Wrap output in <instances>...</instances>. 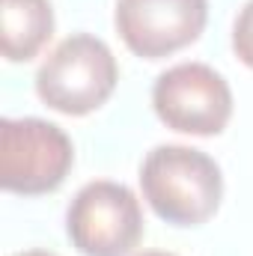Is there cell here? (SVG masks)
Listing matches in <instances>:
<instances>
[{
  "mask_svg": "<svg viewBox=\"0 0 253 256\" xmlns=\"http://www.w3.org/2000/svg\"><path fill=\"white\" fill-rule=\"evenodd\" d=\"M140 256H176V254H167V250H143Z\"/></svg>",
  "mask_w": 253,
  "mask_h": 256,
  "instance_id": "obj_10",
  "label": "cell"
},
{
  "mask_svg": "<svg viewBox=\"0 0 253 256\" xmlns=\"http://www.w3.org/2000/svg\"><path fill=\"white\" fill-rule=\"evenodd\" d=\"M54 36L51 0H0V39L9 63L33 60Z\"/></svg>",
  "mask_w": 253,
  "mask_h": 256,
  "instance_id": "obj_7",
  "label": "cell"
},
{
  "mask_svg": "<svg viewBox=\"0 0 253 256\" xmlns=\"http://www.w3.org/2000/svg\"><path fill=\"white\" fill-rule=\"evenodd\" d=\"M208 21V0H116L114 24L131 54L161 60L194 45Z\"/></svg>",
  "mask_w": 253,
  "mask_h": 256,
  "instance_id": "obj_6",
  "label": "cell"
},
{
  "mask_svg": "<svg viewBox=\"0 0 253 256\" xmlns=\"http://www.w3.org/2000/svg\"><path fill=\"white\" fill-rule=\"evenodd\" d=\"M152 108L173 131L212 137L232 116V90L220 72L206 63H179L158 74L152 86Z\"/></svg>",
  "mask_w": 253,
  "mask_h": 256,
  "instance_id": "obj_5",
  "label": "cell"
},
{
  "mask_svg": "<svg viewBox=\"0 0 253 256\" xmlns=\"http://www.w3.org/2000/svg\"><path fill=\"white\" fill-rule=\"evenodd\" d=\"M232 51L242 63L253 68V0H248L232 24Z\"/></svg>",
  "mask_w": 253,
  "mask_h": 256,
  "instance_id": "obj_8",
  "label": "cell"
},
{
  "mask_svg": "<svg viewBox=\"0 0 253 256\" xmlns=\"http://www.w3.org/2000/svg\"><path fill=\"white\" fill-rule=\"evenodd\" d=\"M12 256H57L51 250H24V254H12Z\"/></svg>",
  "mask_w": 253,
  "mask_h": 256,
  "instance_id": "obj_9",
  "label": "cell"
},
{
  "mask_svg": "<svg viewBox=\"0 0 253 256\" xmlns=\"http://www.w3.org/2000/svg\"><path fill=\"white\" fill-rule=\"evenodd\" d=\"M74 164L72 137L60 126L24 116L0 122V185L9 194L57 191Z\"/></svg>",
  "mask_w": 253,
  "mask_h": 256,
  "instance_id": "obj_3",
  "label": "cell"
},
{
  "mask_svg": "<svg viewBox=\"0 0 253 256\" xmlns=\"http://www.w3.org/2000/svg\"><path fill=\"white\" fill-rule=\"evenodd\" d=\"M120 66L108 42L74 33L63 39L36 72V96L57 114L86 116L116 90Z\"/></svg>",
  "mask_w": 253,
  "mask_h": 256,
  "instance_id": "obj_2",
  "label": "cell"
},
{
  "mask_svg": "<svg viewBox=\"0 0 253 256\" xmlns=\"http://www.w3.org/2000/svg\"><path fill=\"white\" fill-rule=\"evenodd\" d=\"M140 188L149 208L173 226L206 224L224 200V176L202 149L164 143L140 164Z\"/></svg>",
  "mask_w": 253,
  "mask_h": 256,
  "instance_id": "obj_1",
  "label": "cell"
},
{
  "mask_svg": "<svg viewBox=\"0 0 253 256\" xmlns=\"http://www.w3.org/2000/svg\"><path fill=\"white\" fill-rule=\"evenodd\" d=\"M66 232L84 256H128L143 238L140 200L122 182H90L66 208Z\"/></svg>",
  "mask_w": 253,
  "mask_h": 256,
  "instance_id": "obj_4",
  "label": "cell"
}]
</instances>
